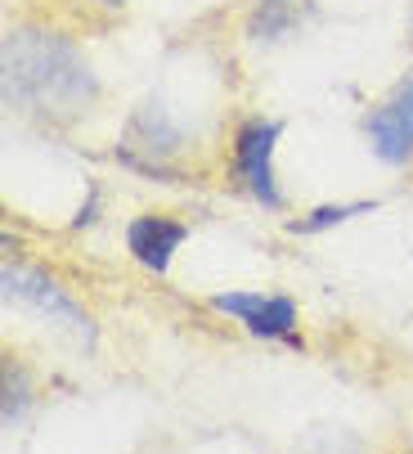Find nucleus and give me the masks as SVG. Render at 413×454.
<instances>
[{
    "mask_svg": "<svg viewBox=\"0 0 413 454\" xmlns=\"http://www.w3.org/2000/svg\"><path fill=\"white\" fill-rule=\"evenodd\" d=\"M212 310L234 315L256 338H292L297 333V301L274 293H216Z\"/></svg>",
    "mask_w": 413,
    "mask_h": 454,
    "instance_id": "nucleus-3",
    "label": "nucleus"
},
{
    "mask_svg": "<svg viewBox=\"0 0 413 454\" xmlns=\"http://www.w3.org/2000/svg\"><path fill=\"white\" fill-rule=\"evenodd\" d=\"M5 293H10V301H14V297H19V301H32V306L45 310L50 319H67L77 333H86V315L73 306V297L58 293L45 275L23 270V266H5Z\"/></svg>",
    "mask_w": 413,
    "mask_h": 454,
    "instance_id": "nucleus-5",
    "label": "nucleus"
},
{
    "mask_svg": "<svg viewBox=\"0 0 413 454\" xmlns=\"http://www.w3.org/2000/svg\"><path fill=\"white\" fill-rule=\"evenodd\" d=\"M184 239H189V225H184V221H171V216H158V212L135 216V221L126 225V247H130V256H135L144 270H153V275H167V270H171V262H175V252L184 247Z\"/></svg>",
    "mask_w": 413,
    "mask_h": 454,
    "instance_id": "nucleus-4",
    "label": "nucleus"
},
{
    "mask_svg": "<svg viewBox=\"0 0 413 454\" xmlns=\"http://www.w3.org/2000/svg\"><path fill=\"white\" fill-rule=\"evenodd\" d=\"M360 212H373V203H347V207H319V212H310L306 221H297V225H292V234H319V230H328V225H337V221H351V216H360Z\"/></svg>",
    "mask_w": 413,
    "mask_h": 454,
    "instance_id": "nucleus-6",
    "label": "nucleus"
},
{
    "mask_svg": "<svg viewBox=\"0 0 413 454\" xmlns=\"http://www.w3.org/2000/svg\"><path fill=\"white\" fill-rule=\"evenodd\" d=\"M279 131L284 126L265 121V117H252L234 131V171L247 184L252 199L274 207V212L284 207V193H279V184H274V145H279Z\"/></svg>",
    "mask_w": 413,
    "mask_h": 454,
    "instance_id": "nucleus-1",
    "label": "nucleus"
},
{
    "mask_svg": "<svg viewBox=\"0 0 413 454\" xmlns=\"http://www.w3.org/2000/svg\"><path fill=\"white\" fill-rule=\"evenodd\" d=\"M369 140L373 153L391 167H404L413 158V73L369 113Z\"/></svg>",
    "mask_w": 413,
    "mask_h": 454,
    "instance_id": "nucleus-2",
    "label": "nucleus"
},
{
    "mask_svg": "<svg viewBox=\"0 0 413 454\" xmlns=\"http://www.w3.org/2000/svg\"><path fill=\"white\" fill-rule=\"evenodd\" d=\"M104 5H121V0H104Z\"/></svg>",
    "mask_w": 413,
    "mask_h": 454,
    "instance_id": "nucleus-7",
    "label": "nucleus"
}]
</instances>
